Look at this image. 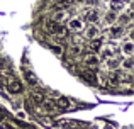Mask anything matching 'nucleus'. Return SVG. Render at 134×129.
<instances>
[{
  "label": "nucleus",
  "mask_w": 134,
  "mask_h": 129,
  "mask_svg": "<svg viewBox=\"0 0 134 129\" xmlns=\"http://www.w3.org/2000/svg\"><path fill=\"white\" fill-rule=\"evenodd\" d=\"M49 49H51L53 53L56 54V56H61V54H63V51H65V48H63L61 44H56V43H53V44H49Z\"/></svg>",
  "instance_id": "nucleus-16"
},
{
  "label": "nucleus",
  "mask_w": 134,
  "mask_h": 129,
  "mask_svg": "<svg viewBox=\"0 0 134 129\" xmlns=\"http://www.w3.org/2000/svg\"><path fill=\"white\" fill-rule=\"evenodd\" d=\"M66 29L71 31V32H80V31L85 29V22H83L82 17H71V19H68V24H66Z\"/></svg>",
  "instance_id": "nucleus-3"
},
{
  "label": "nucleus",
  "mask_w": 134,
  "mask_h": 129,
  "mask_svg": "<svg viewBox=\"0 0 134 129\" xmlns=\"http://www.w3.org/2000/svg\"><path fill=\"white\" fill-rule=\"evenodd\" d=\"M24 76H26V80H27V83H29V85H32V87L37 85V78H36V75H34L32 71L24 70Z\"/></svg>",
  "instance_id": "nucleus-14"
},
{
  "label": "nucleus",
  "mask_w": 134,
  "mask_h": 129,
  "mask_svg": "<svg viewBox=\"0 0 134 129\" xmlns=\"http://www.w3.org/2000/svg\"><path fill=\"white\" fill-rule=\"evenodd\" d=\"M78 2H85V0H78Z\"/></svg>",
  "instance_id": "nucleus-19"
},
{
  "label": "nucleus",
  "mask_w": 134,
  "mask_h": 129,
  "mask_svg": "<svg viewBox=\"0 0 134 129\" xmlns=\"http://www.w3.org/2000/svg\"><path fill=\"white\" fill-rule=\"evenodd\" d=\"M115 20H117V14L112 10V12H109V14H105V22L107 24H114Z\"/></svg>",
  "instance_id": "nucleus-17"
},
{
  "label": "nucleus",
  "mask_w": 134,
  "mask_h": 129,
  "mask_svg": "<svg viewBox=\"0 0 134 129\" xmlns=\"http://www.w3.org/2000/svg\"><path fill=\"white\" fill-rule=\"evenodd\" d=\"M107 34L110 37H121L124 34V26H121V24H110L107 27Z\"/></svg>",
  "instance_id": "nucleus-7"
},
{
  "label": "nucleus",
  "mask_w": 134,
  "mask_h": 129,
  "mask_svg": "<svg viewBox=\"0 0 134 129\" xmlns=\"http://www.w3.org/2000/svg\"><path fill=\"white\" fill-rule=\"evenodd\" d=\"M31 100H32L36 105H39V104H43L44 97H43V93H41V92H31Z\"/></svg>",
  "instance_id": "nucleus-15"
},
{
  "label": "nucleus",
  "mask_w": 134,
  "mask_h": 129,
  "mask_svg": "<svg viewBox=\"0 0 134 129\" xmlns=\"http://www.w3.org/2000/svg\"><path fill=\"white\" fill-rule=\"evenodd\" d=\"M109 7H110V10H114V12H122L126 3H124V0H110V2H109Z\"/></svg>",
  "instance_id": "nucleus-13"
},
{
  "label": "nucleus",
  "mask_w": 134,
  "mask_h": 129,
  "mask_svg": "<svg viewBox=\"0 0 134 129\" xmlns=\"http://www.w3.org/2000/svg\"><path fill=\"white\" fill-rule=\"evenodd\" d=\"M68 19V10L66 9H54L51 14V20L54 22H65Z\"/></svg>",
  "instance_id": "nucleus-5"
},
{
  "label": "nucleus",
  "mask_w": 134,
  "mask_h": 129,
  "mask_svg": "<svg viewBox=\"0 0 134 129\" xmlns=\"http://www.w3.org/2000/svg\"><path fill=\"white\" fill-rule=\"evenodd\" d=\"M44 29H46V32L48 34H53V36H58V37H61V36H65L66 34V26H63L61 22H54V20H48L46 22V26H44Z\"/></svg>",
  "instance_id": "nucleus-1"
},
{
  "label": "nucleus",
  "mask_w": 134,
  "mask_h": 129,
  "mask_svg": "<svg viewBox=\"0 0 134 129\" xmlns=\"http://www.w3.org/2000/svg\"><path fill=\"white\" fill-rule=\"evenodd\" d=\"M83 22H88V24H97L98 20H100V10L95 9V7H90V9L85 10V14H83Z\"/></svg>",
  "instance_id": "nucleus-2"
},
{
  "label": "nucleus",
  "mask_w": 134,
  "mask_h": 129,
  "mask_svg": "<svg viewBox=\"0 0 134 129\" xmlns=\"http://www.w3.org/2000/svg\"><path fill=\"white\" fill-rule=\"evenodd\" d=\"M121 60L122 58H117V56H112V58H109V60H104L105 61V68L110 70V71L117 70L119 66H121Z\"/></svg>",
  "instance_id": "nucleus-8"
},
{
  "label": "nucleus",
  "mask_w": 134,
  "mask_h": 129,
  "mask_svg": "<svg viewBox=\"0 0 134 129\" xmlns=\"http://www.w3.org/2000/svg\"><path fill=\"white\" fill-rule=\"evenodd\" d=\"M7 90H9L10 93H22V83L17 78H9V82H7Z\"/></svg>",
  "instance_id": "nucleus-6"
},
{
  "label": "nucleus",
  "mask_w": 134,
  "mask_h": 129,
  "mask_svg": "<svg viewBox=\"0 0 134 129\" xmlns=\"http://www.w3.org/2000/svg\"><path fill=\"white\" fill-rule=\"evenodd\" d=\"M121 51H122L124 56H132V53H134V43H132L131 39H126L124 43H122V46H121Z\"/></svg>",
  "instance_id": "nucleus-9"
},
{
  "label": "nucleus",
  "mask_w": 134,
  "mask_h": 129,
  "mask_svg": "<svg viewBox=\"0 0 134 129\" xmlns=\"http://www.w3.org/2000/svg\"><path fill=\"white\" fill-rule=\"evenodd\" d=\"M98 51H100V56H98V58H102V60H109V58L115 56V51L112 49L110 46H105V44H102V48Z\"/></svg>",
  "instance_id": "nucleus-10"
},
{
  "label": "nucleus",
  "mask_w": 134,
  "mask_h": 129,
  "mask_svg": "<svg viewBox=\"0 0 134 129\" xmlns=\"http://www.w3.org/2000/svg\"><path fill=\"white\" fill-rule=\"evenodd\" d=\"M3 116H5V112H3V109H0V121L3 119Z\"/></svg>",
  "instance_id": "nucleus-18"
},
{
  "label": "nucleus",
  "mask_w": 134,
  "mask_h": 129,
  "mask_svg": "<svg viewBox=\"0 0 134 129\" xmlns=\"http://www.w3.org/2000/svg\"><path fill=\"white\" fill-rule=\"evenodd\" d=\"M102 44H104V37L102 36H97V37H93V39H90V46H88V49L93 53V51H98L102 48Z\"/></svg>",
  "instance_id": "nucleus-12"
},
{
  "label": "nucleus",
  "mask_w": 134,
  "mask_h": 129,
  "mask_svg": "<svg viewBox=\"0 0 134 129\" xmlns=\"http://www.w3.org/2000/svg\"><path fill=\"white\" fill-rule=\"evenodd\" d=\"M82 61H83V65L88 66L90 70H97L98 66H100V58H98L97 54H93L92 51H90V53H87L85 56H83Z\"/></svg>",
  "instance_id": "nucleus-4"
},
{
  "label": "nucleus",
  "mask_w": 134,
  "mask_h": 129,
  "mask_svg": "<svg viewBox=\"0 0 134 129\" xmlns=\"http://www.w3.org/2000/svg\"><path fill=\"white\" fill-rule=\"evenodd\" d=\"M97 36H100V29H98L95 24H90L88 27H87V31H85V37L87 39H93V37H97Z\"/></svg>",
  "instance_id": "nucleus-11"
}]
</instances>
